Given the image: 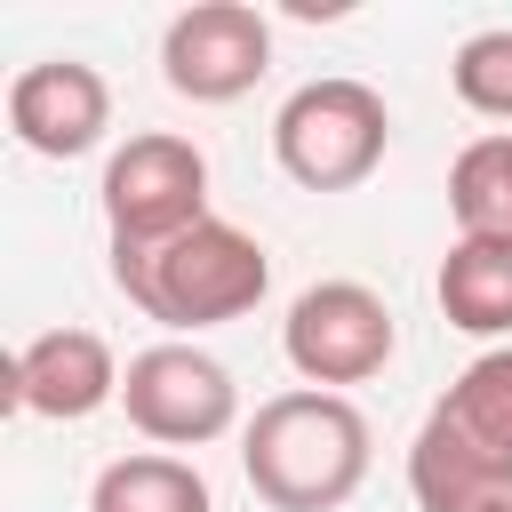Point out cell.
I'll use <instances>...</instances> for the list:
<instances>
[{"label": "cell", "mask_w": 512, "mask_h": 512, "mask_svg": "<svg viewBox=\"0 0 512 512\" xmlns=\"http://www.w3.org/2000/svg\"><path fill=\"white\" fill-rule=\"evenodd\" d=\"M240 464L272 512H336L368 480V416L344 392H272L240 432Z\"/></svg>", "instance_id": "6da1fadb"}, {"label": "cell", "mask_w": 512, "mask_h": 512, "mask_svg": "<svg viewBox=\"0 0 512 512\" xmlns=\"http://www.w3.org/2000/svg\"><path fill=\"white\" fill-rule=\"evenodd\" d=\"M112 288H120L144 320L200 336V328H224V320H240V312L264 304L272 256H264V240H248L240 224L200 216L192 232H176V240H160V248H112Z\"/></svg>", "instance_id": "7a4b0ae2"}, {"label": "cell", "mask_w": 512, "mask_h": 512, "mask_svg": "<svg viewBox=\"0 0 512 512\" xmlns=\"http://www.w3.org/2000/svg\"><path fill=\"white\" fill-rule=\"evenodd\" d=\"M392 144V112L368 80H304L280 112H272V160L288 184L304 192H352L384 168Z\"/></svg>", "instance_id": "3957f363"}, {"label": "cell", "mask_w": 512, "mask_h": 512, "mask_svg": "<svg viewBox=\"0 0 512 512\" xmlns=\"http://www.w3.org/2000/svg\"><path fill=\"white\" fill-rule=\"evenodd\" d=\"M208 216V160L192 136L144 128L104 160V224L112 248H160Z\"/></svg>", "instance_id": "277c9868"}, {"label": "cell", "mask_w": 512, "mask_h": 512, "mask_svg": "<svg viewBox=\"0 0 512 512\" xmlns=\"http://www.w3.org/2000/svg\"><path fill=\"white\" fill-rule=\"evenodd\" d=\"M400 328H392V304L360 280H312L288 320H280V352L288 368L312 384V392H336V384H368L384 376Z\"/></svg>", "instance_id": "5b68a950"}, {"label": "cell", "mask_w": 512, "mask_h": 512, "mask_svg": "<svg viewBox=\"0 0 512 512\" xmlns=\"http://www.w3.org/2000/svg\"><path fill=\"white\" fill-rule=\"evenodd\" d=\"M120 408H128V424H136L144 440H160V448H208V440H224V432L240 424V384H232V368H224L216 352H200V344H152V352L128 360Z\"/></svg>", "instance_id": "8992f818"}, {"label": "cell", "mask_w": 512, "mask_h": 512, "mask_svg": "<svg viewBox=\"0 0 512 512\" xmlns=\"http://www.w3.org/2000/svg\"><path fill=\"white\" fill-rule=\"evenodd\" d=\"M272 72V24L248 0H200L160 32V80L192 104H232Z\"/></svg>", "instance_id": "52a82bcc"}, {"label": "cell", "mask_w": 512, "mask_h": 512, "mask_svg": "<svg viewBox=\"0 0 512 512\" xmlns=\"http://www.w3.org/2000/svg\"><path fill=\"white\" fill-rule=\"evenodd\" d=\"M120 360L96 328H40L16 344L8 360V408L16 416H48V424H80L104 400H120Z\"/></svg>", "instance_id": "ba28073f"}, {"label": "cell", "mask_w": 512, "mask_h": 512, "mask_svg": "<svg viewBox=\"0 0 512 512\" xmlns=\"http://www.w3.org/2000/svg\"><path fill=\"white\" fill-rule=\"evenodd\" d=\"M8 128H16V144L40 152V160H80V152H96L104 128H112V88H104V72L80 64V56L24 64V72L8 80Z\"/></svg>", "instance_id": "9c48e42d"}, {"label": "cell", "mask_w": 512, "mask_h": 512, "mask_svg": "<svg viewBox=\"0 0 512 512\" xmlns=\"http://www.w3.org/2000/svg\"><path fill=\"white\" fill-rule=\"evenodd\" d=\"M408 488H416L424 512H504L512 504V472L496 456H480L440 408L408 440Z\"/></svg>", "instance_id": "30bf717a"}, {"label": "cell", "mask_w": 512, "mask_h": 512, "mask_svg": "<svg viewBox=\"0 0 512 512\" xmlns=\"http://www.w3.org/2000/svg\"><path fill=\"white\" fill-rule=\"evenodd\" d=\"M440 312L464 336H512V248L504 240H456L440 256Z\"/></svg>", "instance_id": "8fae6325"}, {"label": "cell", "mask_w": 512, "mask_h": 512, "mask_svg": "<svg viewBox=\"0 0 512 512\" xmlns=\"http://www.w3.org/2000/svg\"><path fill=\"white\" fill-rule=\"evenodd\" d=\"M448 216L456 240H504L512 248V128L472 136L448 168Z\"/></svg>", "instance_id": "7c38bea8"}, {"label": "cell", "mask_w": 512, "mask_h": 512, "mask_svg": "<svg viewBox=\"0 0 512 512\" xmlns=\"http://www.w3.org/2000/svg\"><path fill=\"white\" fill-rule=\"evenodd\" d=\"M88 512H216V496L184 456H112L88 488Z\"/></svg>", "instance_id": "4fadbf2b"}, {"label": "cell", "mask_w": 512, "mask_h": 512, "mask_svg": "<svg viewBox=\"0 0 512 512\" xmlns=\"http://www.w3.org/2000/svg\"><path fill=\"white\" fill-rule=\"evenodd\" d=\"M480 456H496L504 472H512V344H496V352H480L440 400H432Z\"/></svg>", "instance_id": "5bb4252c"}, {"label": "cell", "mask_w": 512, "mask_h": 512, "mask_svg": "<svg viewBox=\"0 0 512 512\" xmlns=\"http://www.w3.org/2000/svg\"><path fill=\"white\" fill-rule=\"evenodd\" d=\"M448 80H456V96H464L480 120H512V24L472 32V40L456 48Z\"/></svg>", "instance_id": "9a60e30c"}, {"label": "cell", "mask_w": 512, "mask_h": 512, "mask_svg": "<svg viewBox=\"0 0 512 512\" xmlns=\"http://www.w3.org/2000/svg\"><path fill=\"white\" fill-rule=\"evenodd\" d=\"M504 512H512V504H504Z\"/></svg>", "instance_id": "2e32d148"}]
</instances>
